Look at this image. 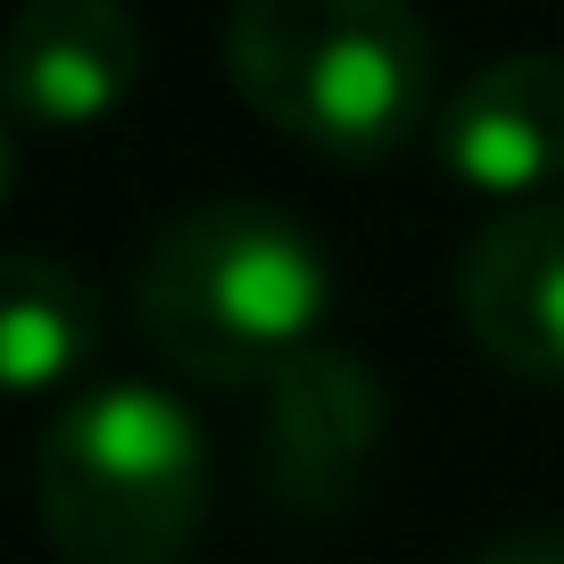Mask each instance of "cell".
Segmentation results:
<instances>
[{
    "label": "cell",
    "instance_id": "obj_1",
    "mask_svg": "<svg viewBox=\"0 0 564 564\" xmlns=\"http://www.w3.org/2000/svg\"><path fill=\"white\" fill-rule=\"evenodd\" d=\"M324 307L333 265L316 232L258 199L183 208L133 274L141 340L192 382H265L274 366L316 349Z\"/></svg>",
    "mask_w": 564,
    "mask_h": 564
},
{
    "label": "cell",
    "instance_id": "obj_2",
    "mask_svg": "<svg viewBox=\"0 0 564 564\" xmlns=\"http://www.w3.org/2000/svg\"><path fill=\"white\" fill-rule=\"evenodd\" d=\"M225 75L274 133L349 166L406 150L441 91L406 0H232Z\"/></svg>",
    "mask_w": 564,
    "mask_h": 564
},
{
    "label": "cell",
    "instance_id": "obj_3",
    "mask_svg": "<svg viewBox=\"0 0 564 564\" xmlns=\"http://www.w3.org/2000/svg\"><path fill=\"white\" fill-rule=\"evenodd\" d=\"M34 507L67 564H183L208 523V432L159 382H91L42 423Z\"/></svg>",
    "mask_w": 564,
    "mask_h": 564
},
{
    "label": "cell",
    "instance_id": "obj_4",
    "mask_svg": "<svg viewBox=\"0 0 564 564\" xmlns=\"http://www.w3.org/2000/svg\"><path fill=\"white\" fill-rule=\"evenodd\" d=\"M457 307L498 373L564 390V199H523L474 232L457 265Z\"/></svg>",
    "mask_w": 564,
    "mask_h": 564
},
{
    "label": "cell",
    "instance_id": "obj_5",
    "mask_svg": "<svg viewBox=\"0 0 564 564\" xmlns=\"http://www.w3.org/2000/svg\"><path fill=\"white\" fill-rule=\"evenodd\" d=\"M382 382L366 357L349 349H300L291 366L265 373L258 406V457L291 507H333L357 474H366L373 441H382Z\"/></svg>",
    "mask_w": 564,
    "mask_h": 564
},
{
    "label": "cell",
    "instance_id": "obj_6",
    "mask_svg": "<svg viewBox=\"0 0 564 564\" xmlns=\"http://www.w3.org/2000/svg\"><path fill=\"white\" fill-rule=\"evenodd\" d=\"M141 75V25L124 0H25L0 34V108L25 124H100Z\"/></svg>",
    "mask_w": 564,
    "mask_h": 564
},
{
    "label": "cell",
    "instance_id": "obj_7",
    "mask_svg": "<svg viewBox=\"0 0 564 564\" xmlns=\"http://www.w3.org/2000/svg\"><path fill=\"white\" fill-rule=\"evenodd\" d=\"M432 141H441L448 175L490 199H531L564 183V58L547 51L490 58L448 91Z\"/></svg>",
    "mask_w": 564,
    "mask_h": 564
},
{
    "label": "cell",
    "instance_id": "obj_8",
    "mask_svg": "<svg viewBox=\"0 0 564 564\" xmlns=\"http://www.w3.org/2000/svg\"><path fill=\"white\" fill-rule=\"evenodd\" d=\"M100 349V300L58 258L9 249L0 258V399H34L91 366Z\"/></svg>",
    "mask_w": 564,
    "mask_h": 564
},
{
    "label": "cell",
    "instance_id": "obj_9",
    "mask_svg": "<svg viewBox=\"0 0 564 564\" xmlns=\"http://www.w3.org/2000/svg\"><path fill=\"white\" fill-rule=\"evenodd\" d=\"M474 564H564V523H540V531H514V540L481 547Z\"/></svg>",
    "mask_w": 564,
    "mask_h": 564
},
{
    "label": "cell",
    "instance_id": "obj_10",
    "mask_svg": "<svg viewBox=\"0 0 564 564\" xmlns=\"http://www.w3.org/2000/svg\"><path fill=\"white\" fill-rule=\"evenodd\" d=\"M9 166H18V150H9V108H0V192H9Z\"/></svg>",
    "mask_w": 564,
    "mask_h": 564
}]
</instances>
